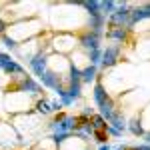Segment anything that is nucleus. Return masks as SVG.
<instances>
[{"label":"nucleus","mask_w":150,"mask_h":150,"mask_svg":"<svg viewBox=\"0 0 150 150\" xmlns=\"http://www.w3.org/2000/svg\"><path fill=\"white\" fill-rule=\"evenodd\" d=\"M80 88H82V82L80 80H72V82H70V88L66 90V94H68L72 100H76V98L80 96Z\"/></svg>","instance_id":"obj_16"},{"label":"nucleus","mask_w":150,"mask_h":150,"mask_svg":"<svg viewBox=\"0 0 150 150\" xmlns=\"http://www.w3.org/2000/svg\"><path fill=\"white\" fill-rule=\"evenodd\" d=\"M110 38H116V40H124L126 38V30L124 28H112L110 32H108Z\"/></svg>","instance_id":"obj_20"},{"label":"nucleus","mask_w":150,"mask_h":150,"mask_svg":"<svg viewBox=\"0 0 150 150\" xmlns=\"http://www.w3.org/2000/svg\"><path fill=\"white\" fill-rule=\"evenodd\" d=\"M4 28H6V24H4V20L0 18V32H4Z\"/></svg>","instance_id":"obj_25"},{"label":"nucleus","mask_w":150,"mask_h":150,"mask_svg":"<svg viewBox=\"0 0 150 150\" xmlns=\"http://www.w3.org/2000/svg\"><path fill=\"white\" fill-rule=\"evenodd\" d=\"M98 150H112V148H110L108 144H100V148H98Z\"/></svg>","instance_id":"obj_26"},{"label":"nucleus","mask_w":150,"mask_h":150,"mask_svg":"<svg viewBox=\"0 0 150 150\" xmlns=\"http://www.w3.org/2000/svg\"><path fill=\"white\" fill-rule=\"evenodd\" d=\"M80 46L86 50V52H90V50H98L100 48V34H96V32H84L80 38Z\"/></svg>","instance_id":"obj_5"},{"label":"nucleus","mask_w":150,"mask_h":150,"mask_svg":"<svg viewBox=\"0 0 150 150\" xmlns=\"http://www.w3.org/2000/svg\"><path fill=\"white\" fill-rule=\"evenodd\" d=\"M126 128L132 132V134H134V136H144V134H146V132H144V128L140 126V120H138V118L130 120V122L126 124Z\"/></svg>","instance_id":"obj_15"},{"label":"nucleus","mask_w":150,"mask_h":150,"mask_svg":"<svg viewBox=\"0 0 150 150\" xmlns=\"http://www.w3.org/2000/svg\"><path fill=\"white\" fill-rule=\"evenodd\" d=\"M2 42H4V46H6V48H10V50H16V48H18V44L14 42V38H10L8 34H4V36H2Z\"/></svg>","instance_id":"obj_22"},{"label":"nucleus","mask_w":150,"mask_h":150,"mask_svg":"<svg viewBox=\"0 0 150 150\" xmlns=\"http://www.w3.org/2000/svg\"><path fill=\"white\" fill-rule=\"evenodd\" d=\"M114 10H116V2H112V0L100 2V14H102L104 18H106V16H110V14H112Z\"/></svg>","instance_id":"obj_17"},{"label":"nucleus","mask_w":150,"mask_h":150,"mask_svg":"<svg viewBox=\"0 0 150 150\" xmlns=\"http://www.w3.org/2000/svg\"><path fill=\"white\" fill-rule=\"evenodd\" d=\"M118 54H120V44H108L106 50H102V58H100L104 68L114 66L116 60H118Z\"/></svg>","instance_id":"obj_3"},{"label":"nucleus","mask_w":150,"mask_h":150,"mask_svg":"<svg viewBox=\"0 0 150 150\" xmlns=\"http://www.w3.org/2000/svg\"><path fill=\"white\" fill-rule=\"evenodd\" d=\"M112 150H128V146L126 144H120V146H116V148H112Z\"/></svg>","instance_id":"obj_24"},{"label":"nucleus","mask_w":150,"mask_h":150,"mask_svg":"<svg viewBox=\"0 0 150 150\" xmlns=\"http://www.w3.org/2000/svg\"><path fill=\"white\" fill-rule=\"evenodd\" d=\"M82 6L86 8V14L88 16H102L100 14V2H96V0H92V2H82Z\"/></svg>","instance_id":"obj_12"},{"label":"nucleus","mask_w":150,"mask_h":150,"mask_svg":"<svg viewBox=\"0 0 150 150\" xmlns=\"http://www.w3.org/2000/svg\"><path fill=\"white\" fill-rule=\"evenodd\" d=\"M46 54L44 52H38V54H34V56L30 58V68H32V72L36 74V78H40L44 72H46Z\"/></svg>","instance_id":"obj_7"},{"label":"nucleus","mask_w":150,"mask_h":150,"mask_svg":"<svg viewBox=\"0 0 150 150\" xmlns=\"http://www.w3.org/2000/svg\"><path fill=\"white\" fill-rule=\"evenodd\" d=\"M16 140H18L16 130H14L10 124L0 122V144H2V146H12V144H16Z\"/></svg>","instance_id":"obj_4"},{"label":"nucleus","mask_w":150,"mask_h":150,"mask_svg":"<svg viewBox=\"0 0 150 150\" xmlns=\"http://www.w3.org/2000/svg\"><path fill=\"white\" fill-rule=\"evenodd\" d=\"M16 92H28V94H36L40 92V86L36 84L30 76H24V74H20V84H18V90Z\"/></svg>","instance_id":"obj_9"},{"label":"nucleus","mask_w":150,"mask_h":150,"mask_svg":"<svg viewBox=\"0 0 150 150\" xmlns=\"http://www.w3.org/2000/svg\"><path fill=\"white\" fill-rule=\"evenodd\" d=\"M74 46H76V40L70 34H58L54 38V48L60 52H70V50H74Z\"/></svg>","instance_id":"obj_6"},{"label":"nucleus","mask_w":150,"mask_h":150,"mask_svg":"<svg viewBox=\"0 0 150 150\" xmlns=\"http://www.w3.org/2000/svg\"><path fill=\"white\" fill-rule=\"evenodd\" d=\"M92 136H94V140H96V142H100V144H104V142L108 140V134H106V130H94Z\"/></svg>","instance_id":"obj_21"},{"label":"nucleus","mask_w":150,"mask_h":150,"mask_svg":"<svg viewBox=\"0 0 150 150\" xmlns=\"http://www.w3.org/2000/svg\"><path fill=\"white\" fill-rule=\"evenodd\" d=\"M108 126L118 130V132H124V130H126V120H124V116L120 114V110H114L112 118L108 120Z\"/></svg>","instance_id":"obj_11"},{"label":"nucleus","mask_w":150,"mask_h":150,"mask_svg":"<svg viewBox=\"0 0 150 150\" xmlns=\"http://www.w3.org/2000/svg\"><path fill=\"white\" fill-rule=\"evenodd\" d=\"M96 78V66L88 64L84 70H80V82H90Z\"/></svg>","instance_id":"obj_13"},{"label":"nucleus","mask_w":150,"mask_h":150,"mask_svg":"<svg viewBox=\"0 0 150 150\" xmlns=\"http://www.w3.org/2000/svg\"><path fill=\"white\" fill-rule=\"evenodd\" d=\"M128 150H150V148H148V142H142V144H136V146H130Z\"/></svg>","instance_id":"obj_23"},{"label":"nucleus","mask_w":150,"mask_h":150,"mask_svg":"<svg viewBox=\"0 0 150 150\" xmlns=\"http://www.w3.org/2000/svg\"><path fill=\"white\" fill-rule=\"evenodd\" d=\"M90 122H92V130H106V120H104L102 116H90Z\"/></svg>","instance_id":"obj_18"},{"label":"nucleus","mask_w":150,"mask_h":150,"mask_svg":"<svg viewBox=\"0 0 150 150\" xmlns=\"http://www.w3.org/2000/svg\"><path fill=\"white\" fill-rule=\"evenodd\" d=\"M150 16V4L146 2L142 8H136V10L130 12V16H128V22H126V28H130V26H134L136 22H140V20H146Z\"/></svg>","instance_id":"obj_8"},{"label":"nucleus","mask_w":150,"mask_h":150,"mask_svg":"<svg viewBox=\"0 0 150 150\" xmlns=\"http://www.w3.org/2000/svg\"><path fill=\"white\" fill-rule=\"evenodd\" d=\"M0 68L6 74H24V68L10 56V54H2L0 52Z\"/></svg>","instance_id":"obj_2"},{"label":"nucleus","mask_w":150,"mask_h":150,"mask_svg":"<svg viewBox=\"0 0 150 150\" xmlns=\"http://www.w3.org/2000/svg\"><path fill=\"white\" fill-rule=\"evenodd\" d=\"M110 100V96H108V92H106V88H104L102 82H96V86H94V102H96V106L100 108L104 102H108Z\"/></svg>","instance_id":"obj_10"},{"label":"nucleus","mask_w":150,"mask_h":150,"mask_svg":"<svg viewBox=\"0 0 150 150\" xmlns=\"http://www.w3.org/2000/svg\"><path fill=\"white\" fill-rule=\"evenodd\" d=\"M36 112H38V114H50V112H52L50 102L44 100V98H42V100H38V102H36Z\"/></svg>","instance_id":"obj_19"},{"label":"nucleus","mask_w":150,"mask_h":150,"mask_svg":"<svg viewBox=\"0 0 150 150\" xmlns=\"http://www.w3.org/2000/svg\"><path fill=\"white\" fill-rule=\"evenodd\" d=\"M98 110H100V116H102L104 120L108 122V120L112 118V114H114V106H112V100H108V102H104L102 106L98 108Z\"/></svg>","instance_id":"obj_14"},{"label":"nucleus","mask_w":150,"mask_h":150,"mask_svg":"<svg viewBox=\"0 0 150 150\" xmlns=\"http://www.w3.org/2000/svg\"><path fill=\"white\" fill-rule=\"evenodd\" d=\"M78 122V118H74V116H58V120H54L52 124H50V130L58 134V132H74L76 130V124Z\"/></svg>","instance_id":"obj_1"}]
</instances>
